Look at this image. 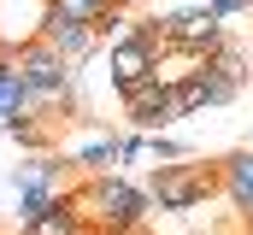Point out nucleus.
Masks as SVG:
<instances>
[{
	"mask_svg": "<svg viewBox=\"0 0 253 235\" xmlns=\"http://www.w3.org/2000/svg\"><path fill=\"white\" fill-rule=\"evenodd\" d=\"M94 6H124V0H94Z\"/></svg>",
	"mask_w": 253,
	"mask_h": 235,
	"instance_id": "14",
	"label": "nucleus"
},
{
	"mask_svg": "<svg viewBox=\"0 0 253 235\" xmlns=\"http://www.w3.org/2000/svg\"><path fill=\"white\" fill-rule=\"evenodd\" d=\"M106 65H112V88L124 94V88H135L141 77H153L159 53H153L141 36H129V41H112V47H106Z\"/></svg>",
	"mask_w": 253,
	"mask_h": 235,
	"instance_id": "5",
	"label": "nucleus"
},
{
	"mask_svg": "<svg viewBox=\"0 0 253 235\" xmlns=\"http://www.w3.org/2000/svg\"><path fill=\"white\" fill-rule=\"evenodd\" d=\"M218 194L242 212L253 200V147H242V153H224L218 159Z\"/></svg>",
	"mask_w": 253,
	"mask_h": 235,
	"instance_id": "7",
	"label": "nucleus"
},
{
	"mask_svg": "<svg viewBox=\"0 0 253 235\" xmlns=\"http://www.w3.org/2000/svg\"><path fill=\"white\" fill-rule=\"evenodd\" d=\"M71 200H77L88 235H141L147 218L159 212L147 188H135V182H124V176H112V171H88L83 188H71Z\"/></svg>",
	"mask_w": 253,
	"mask_h": 235,
	"instance_id": "1",
	"label": "nucleus"
},
{
	"mask_svg": "<svg viewBox=\"0 0 253 235\" xmlns=\"http://www.w3.org/2000/svg\"><path fill=\"white\" fill-rule=\"evenodd\" d=\"M206 6H212V18H224V24H230L236 12H248L253 0H206Z\"/></svg>",
	"mask_w": 253,
	"mask_h": 235,
	"instance_id": "12",
	"label": "nucleus"
},
{
	"mask_svg": "<svg viewBox=\"0 0 253 235\" xmlns=\"http://www.w3.org/2000/svg\"><path fill=\"white\" fill-rule=\"evenodd\" d=\"M36 36H42L47 47H59L71 65H83V59L100 47V30H94V24H71V18H59V12H53V6L42 12V30H36Z\"/></svg>",
	"mask_w": 253,
	"mask_h": 235,
	"instance_id": "4",
	"label": "nucleus"
},
{
	"mask_svg": "<svg viewBox=\"0 0 253 235\" xmlns=\"http://www.w3.org/2000/svg\"><path fill=\"white\" fill-rule=\"evenodd\" d=\"M212 71H224V77H236V82H248V53H242L236 41H224V47L212 53Z\"/></svg>",
	"mask_w": 253,
	"mask_h": 235,
	"instance_id": "10",
	"label": "nucleus"
},
{
	"mask_svg": "<svg viewBox=\"0 0 253 235\" xmlns=\"http://www.w3.org/2000/svg\"><path fill=\"white\" fill-rule=\"evenodd\" d=\"M18 235H88V224H83V212H77V200L71 194H59L42 218H30V224H18Z\"/></svg>",
	"mask_w": 253,
	"mask_h": 235,
	"instance_id": "8",
	"label": "nucleus"
},
{
	"mask_svg": "<svg viewBox=\"0 0 253 235\" xmlns=\"http://www.w3.org/2000/svg\"><path fill=\"white\" fill-rule=\"evenodd\" d=\"M124 6H135V0H124Z\"/></svg>",
	"mask_w": 253,
	"mask_h": 235,
	"instance_id": "15",
	"label": "nucleus"
},
{
	"mask_svg": "<svg viewBox=\"0 0 253 235\" xmlns=\"http://www.w3.org/2000/svg\"><path fill=\"white\" fill-rule=\"evenodd\" d=\"M12 65H18V77L30 82V94H36V106H53V112H77V88H71V59L59 47H47L42 36H30V41H18L12 47Z\"/></svg>",
	"mask_w": 253,
	"mask_h": 235,
	"instance_id": "2",
	"label": "nucleus"
},
{
	"mask_svg": "<svg viewBox=\"0 0 253 235\" xmlns=\"http://www.w3.org/2000/svg\"><path fill=\"white\" fill-rule=\"evenodd\" d=\"M118 100L129 106V118H135V129H147V135H153V129H159V112H165V100H171V82H165V77L153 71V77H141L135 88H124Z\"/></svg>",
	"mask_w": 253,
	"mask_h": 235,
	"instance_id": "6",
	"label": "nucleus"
},
{
	"mask_svg": "<svg viewBox=\"0 0 253 235\" xmlns=\"http://www.w3.org/2000/svg\"><path fill=\"white\" fill-rule=\"evenodd\" d=\"M147 194H153L159 212H194L206 194H218V165H212V159L194 165V153H189V159H177V165H153Z\"/></svg>",
	"mask_w": 253,
	"mask_h": 235,
	"instance_id": "3",
	"label": "nucleus"
},
{
	"mask_svg": "<svg viewBox=\"0 0 253 235\" xmlns=\"http://www.w3.org/2000/svg\"><path fill=\"white\" fill-rule=\"evenodd\" d=\"M242 218H248V224H253V200H248V206H242Z\"/></svg>",
	"mask_w": 253,
	"mask_h": 235,
	"instance_id": "13",
	"label": "nucleus"
},
{
	"mask_svg": "<svg viewBox=\"0 0 253 235\" xmlns=\"http://www.w3.org/2000/svg\"><path fill=\"white\" fill-rule=\"evenodd\" d=\"M118 159H124V135H100V141L71 153V165H83V171H112Z\"/></svg>",
	"mask_w": 253,
	"mask_h": 235,
	"instance_id": "9",
	"label": "nucleus"
},
{
	"mask_svg": "<svg viewBox=\"0 0 253 235\" xmlns=\"http://www.w3.org/2000/svg\"><path fill=\"white\" fill-rule=\"evenodd\" d=\"M147 141H153V159H159V165H177V159H189V147H183L177 135H165V129H153Z\"/></svg>",
	"mask_w": 253,
	"mask_h": 235,
	"instance_id": "11",
	"label": "nucleus"
}]
</instances>
